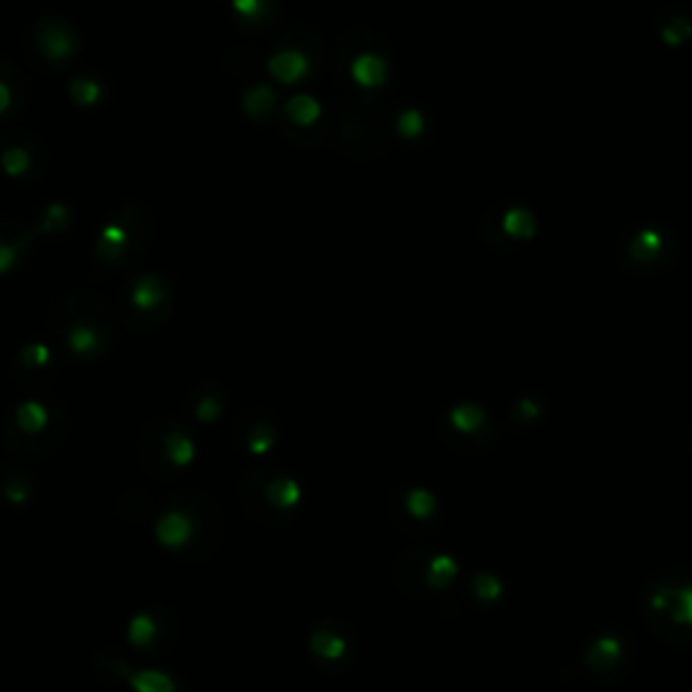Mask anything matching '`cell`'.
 I'll list each match as a JSON object with an SVG mask.
<instances>
[{
    "mask_svg": "<svg viewBox=\"0 0 692 692\" xmlns=\"http://www.w3.org/2000/svg\"><path fill=\"white\" fill-rule=\"evenodd\" d=\"M246 447H249L252 455H265L268 449L274 447V430L268 428V425H255L252 436L246 441Z\"/></svg>",
    "mask_w": 692,
    "mask_h": 692,
    "instance_id": "603a6c76",
    "label": "cell"
},
{
    "mask_svg": "<svg viewBox=\"0 0 692 692\" xmlns=\"http://www.w3.org/2000/svg\"><path fill=\"white\" fill-rule=\"evenodd\" d=\"M449 419H452L455 430H460L463 436H474V433H479L487 425V414L479 406H474V403H463V406L452 409Z\"/></svg>",
    "mask_w": 692,
    "mask_h": 692,
    "instance_id": "ffe728a7",
    "label": "cell"
},
{
    "mask_svg": "<svg viewBox=\"0 0 692 692\" xmlns=\"http://www.w3.org/2000/svg\"><path fill=\"white\" fill-rule=\"evenodd\" d=\"M195 530H198L195 528V519L184 509H168L155 522L157 544L163 549H171V552L190 547Z\"/></svg>",
    "mask_w": 692,
    "mask_h": 692,
    "instance_id": "30bf717a",
    "label": "cell"
},
{
    "mask_svg": "<svg viewBox=\"0 0 692 692\" xmlns=\"http://www.w3.org/2000/svg\"><path fill=\"white\" fill-rule=\"evenodd\" d=\"M165 303H168V292L160 287L155 276H144L125 292L122 317L133 330H144V319L155 317V314L165 317Z\"/></svg>",
    "mask_w": 692,
    "mask_h": 692,
    "instance_id": "8992f818",
    "label": "cell"
},
{
    "mask_svg": "<svg viewBox=\"0 0 692 692\" xmlns=\"http://www.w3.org/2000/svg\"><path fill=\"white\" fill-rule=\"evenodd\" d=\"M309 649L311 655L317 657L319 663L336 665L341 660H346V652H349V641H346L344 630L336 628H314L311 630L309 638Z\"/></svg>",
    "mask_w": 692,
    "mask_h": 692,
    "instance_id": "7c38bea8",
    "label": "cell"
},
{
    "mask_svg": "<svg viewBox=\"0 0 692 692\" xmlns=\"http://www.w3.org/2000/svg\"><path fill=\"white\" fill-rule=\"evenodd\" d=\"M33 230L25 228L22 222L0 219V274H9L17 268L19 257L28 249H33Z\"/></svg>",
    "mask_w": 692,
    "mask_h": 692,
    "instance_id": "8fae6325",
    "label": "cell"
},
{
    "mask_svg": "<svg viewBox=\"0 0 692 692\" xmlns=\"http://www.w3.org/2000/svg\"><path fill=\"white\" fill-rule=\"evenodd\" d=\"M128 682L136 692H176V682L163 671H138L128 676Z\"/></svg>",
    "mask_w": 692,
    "mask_h": 692,
    "instance_id": "7402d4cb",
    "label": "cell"
},
{
    "mask_svg": "<svg viewBox=\"0 0 692 692\" xmlns=\"http://www.w3.org/2000/svg\"><path fill=\"white\" fill-rule=\"evenodd\" d=\"M0 492L9 503H28L33 498V479L17 465H6L0 471Z\"/></svg>",
    "mask_w": 692,
    "mask_h": 692,
    "instance_id": "2e32d148",
    "label": "cell"
},
{
    "mask_svg": "<svg viewBox=\"0 0 692 692\" xmlns=\"http://www.w3.org/2000/svg\"><path fill=\"white\" fill-rule=\"evenodd\" d=\"M403 509L409 517H414L417 522H430V519L438 514V501L436 495L425 487H411L406 495H403Z\"/></svg>",
    "mask_w": 692,
    "mask_h": 692,
    "instance_id": "e0dca14e",
    "label": "cell"
},
{
    "mask_svg": "<svg viewBox=\"0 0 692 692\" xmlns=\"http://www.w3.org/2000/svg\"><path fill=\"white\" fill-rule=\"evenodd\" d=\"M647 609L652 611V614H665V617H671V622H674L676 628L682 630H690V584L682 582V584H655L652 590H649V601H647Z\"/></svg>",
    "mask_w": 692,
    "mask_h": 692,
    "instance_id": "ba28073f",
    "label": "cell"
},
{
    "mask_svg": "<svg viewBox=\"0 0 692 692\" xmlns=\"http://www.w3.org/2000/svg\"><path fill=\"white\" fill-rule=\"evenodd\" d=\"M265 503L276 511H292L295 506H301L303 501V487L298 479L292 476H276L274 482L265 487Z\"/></svg>",
    "mask_w": 692,
    "mask_h": 692,
    "instance_id": "4fadbf2b",
    "label": "cell"
},
{
    "mask_svg": "<svg viewBox=\"0 0 692 692\" xmlns=\"http://www.w3.org/2000/svg\"><path fill=\"white\" fill-rule=\"evenodd\" d=\"M160 636V625H157L152 611H138L136 617L128 622V641L136 649L152 647Z\"/></svg>",
    "mask_w": 692,
    "mask_h": 692,
    "instance_id": "ac0fdd59",
    "label": "cell"
},
{
    "mask_svg": "<svg viewBox=\"0 0 692 692\" xmlns=\"http://www.w3.org/2000/svg\"><path fill=\"white\" fill-rule=\"evenodd\" d=\"M195 441L182 428H171L163 436V457L171 468H187L195 460Z\"/></svg>",
    "mask_w": 692,
    "mask_h": 692,
    "instance_id": "9a60e30c",
    "label": "cell"
},
{
    "mask_svg": "<svg viewBox=\"0 0 692 692\" xmlns=\"http://www.w3.org/2000/svg\"><path fill=\"white\" fill-rule=\"evenodd\" d=\"M138 217L141 211L136 206H128L101 230L98 244H95V257L106 271H125L144 252L141 233H146V225H141Z\"/></svg>",
    "mask_w": 692,
    "mask_h": 692,
    "instance_id": "277c9868",
    "label": "cell"
},
{
    "mask_svg": "<svg viewBox=\"0 0 692 692\" xmlns=\"http://www.w3.org/2000/svg\"><path fill=\"white\" fill-rule=\"evenodd\" d=\"M457 571H460V565H457L455 557L447 555V552H438L428 560V584L433 590H447L457 579Z\"/></svg>",
    "mask_w": 692,
    "mask_h": 692,
    "instance_id": "d6986e66",
    "label": "cell"
},
{
    "mask_svg": "<svg viewBox=\"0 0 692 692\" xmlns=\"http://www.w3.org/2000/svg\"><path fill=\"white\" fill-rule=\"evenodd\" d=\"M68 430V414L57 403L33 401L17 403L0 419V444L17 457H41L55 452Z\"/></svg>",
    "mask_w": 692,
    "mask_h": 692,
    "instance_id": "6da1fadb",
    "label": "cell"
},
{
    "mask_svg": "<svg viewBox=\"0 0 692 692\" xmlns=\"http://www.w3.org/2000/svg\"><path fill=\"white\" fill-rule=\"evenodd\" d=\"M55 352L46 344H28L14 357V384L19 390H38L55 376Z\"/></svg>",
    "mask_w": 692,
    "mask_h": 692,
    "instance_id": "52a82bcc",
    "label": "cell"
},
{
    "mask_svg": "<svg viewBox=\"0 0 692 692\" xmlns=\"http://www.w3.org/2000/svg\"><path fill=\"white\" fill-rule=\"evenodd\" d=\"M622 652H625V647H622L620 636L603 633V636L595 638L590 647H587V663H590L595 671H609V668H614V665L620 663Z\"/></svg>",
    "mask_w": 692,
    "mask_h": 692,
    "instance_id": "5bb4252c",
    "label": "cell"
},
{
    "mask_svg": "<svg viewBox=\"0 0 692 692\" xmlns=\"http://www.w3.org/2000/svg\"><path fill=\"white\" fill-rule=\"evenodd\" d=\"M28 103V82L17 63L0 57V122H14Z\"/></svg>",
    "mask_w": 692,
    "mask_h": 692,
    "instance_id": "9c48e42d",
    "label": "cell"
},
{
    "mask_svg": "<svg viewBox=\"0 0 692 692\" xmlns=\"http://www.w3.org/2000/svg\"><path fill=\"white\" fill-rule=\"evenodd\" d=\"M52 333L57 344L73 357H101L111 338L109 309L92 292H73L52 311Z\"/></svg>",
    "mask_w": 692,
    "mask_h": 692,
    "instance_id": "7a4b0ae2",
    "label": "cell"
},
{
    "mask_svg": "<svg viewBox=\"0 0 692 692\" xmlns=\"http://www.w3.org/2000/svg\"><path fill=\"white\" fill-rule=\"evenodd\" d=\"M0 168L17 182H36L46 168V155L36 138L28 133H9L0 138Z\"/></svg>",
    "mask_w": 692,
    "mask_h": 692,
    "instance_id": "5b68a950",
    "label": "cell"
},
{
    "mask_svg": "<svg viewBox=\"0 0 692 692\" xmlns=\"http://www.w3.org/2000/svg\"><path fill=\"white\" fill-rule=\"evenodd\" d=\"M471 590H474L476 601L484 603V606H492V603H498L503 598V579L490 574V571H479L471 579Z\"/></svg>",
    "mask_w": 692,
    "mask_h": 692,
    "instance_id": "44dd1931",
    "label": "cell"
},
{
    "mask_svg": "<svg viewBox=\"0 0 692 692\" xmlns=\"http://www.w3.org/2000/svg\"><path fill=\"white\" fill-rule=\"evenodd\" d=\"M25 52L41 71H60L79 52L76 30L55 14H41L25 30Z\"/></svg>",
    "mask_w": 692,
    "mask_h": 692,
    "instance_id": "3957f363",
    "label": "cell"
}]
</instances>
